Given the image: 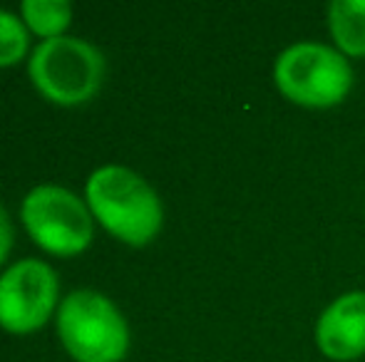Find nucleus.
Masks as SVG:
<instances>
[{"label":"nucleus","instance_id":"3","mask_svg":"<svg viewBox=\"0 0 365 362\" xmlns=\"http://www.w3.org/2000/svg\"><path fill=\"white\" fill-rule=\"evenodd\" d=\"M58 335L77 362H120L130 350L125 315L90 288L73 290L58 305Z\"/></svg>","mask_w":365,"mask_h":362},{"label":"nucleus","instance_id":"2","mask_svg":"<svg viewBox=\"0 0 365 362\" xmlns=\"http://www.w3.org/2000/svg\"><path fill=\"white\" fill-rule=\"evenodd\" d=\"M274 82L289 102L306 110H331L353 87V68L341 50L323 43H293L276 58Z\"/></svg>","mask_w":365,"mask_h":362},{"label":"nucleus","instance_id":"5","mask_svg":"<svg viewBox=\"0 0 365 362\" xmlns=\"http://www.w3.org/2000/svg\"><path fill=\"white\" fill-rule=\"evenodd\" d=\"M20 218L38 246L55 256H75L92 241V211L77 193L55 183H40L25 193Z\"/></svg>","mask_w":365,"mask_h":362},{"label":"nucleus","instance_id":"1","mask_svg":"<svg viewBox=\"0 0 365 362\" xmlns=\"http://www.w3.org/2000/svg\"><path fill=\"white\" fill-rule=\"evenodd\" d=\"M85 198L92 216L130 246H145L164 223L157 191L130 166L105 164L95 169L85 183Z\"/></svg>","mask_w":365,"mask_h":362},{"label":"nucleus","instance_id":"6","mask_svg":"<svg viewBox=\"0 0 365 362\" xmlns=\"http://www.w3.org/2000/svg\"><path fill=\"white\" fill-rule=\"evenodd\" d=\"M58 293V273L50 263L38 258L15 261L0 275V325L18 335L40 328L53 315Z\"/></svg>","mask_w":365,"mask_h":362},{"label":"nucleus","instance_id":"7","mask_svg":"<svg viewBox=\"0 0 365 362\" xmlns=\"http://www.w3.org/2000/svg\"><path fill=\"white\" fill-rule=\"evenodd\" d=\"M316 345L323 358L353 362L365 355V290L343 293L318 315Z\"/></svg>","mask_w":365,"mask_h":362},{"label":"nucleus","instance_id":"8","mask_svg":"<svg viewBox=\"0 0 365 362\" xmlns=\"http://www.w3.org/2000/svg\"><path fill=\"white\" fill-rule=\"evenodd\" d=\"M328 30L346 58H365V0H333Z\"/></svg>","mask_w":365,"mask_h":362},{"label":"nucleus","instance_id":"9","mask_svg":"<svg viewBox=\"0 0 365 362\" xmlns=\"http://www.w3.org/2000/svg\"><path fill=\"white\" fill-rule=\"evenodd\" d=\"M20 13L30 30H35L43 38L63 35L73 18V5L68 0H23Z\"/></svg>","mask_w":365,"mask_h":362},{"label":"nucleus","instance_id":"10","mask_svg":"<svg viewBox=\"0 0 365 362\" xmlns=\"http://www.w3.org/2000/svg\"><path fill=\"white\" fill-rule=\"evenodd\" d=\"M25 53H28L25 23L15 13L0 8V68L18 63Z\"/></svg>","mask_w":365,"mask_h":362},{"label":"nucleus","instance_id":"11","mask_svg":"<svg viewBox=\"0 0 365 362\" xmlns=\"http://www.w3.org/2000/svg\"><path fill=\"white\" fill-rule=\"evenodd\" d=\"M10 246H13V223H10L8 211H5L3 203H0V263L8 258Z\"/></svg>","mask_w":365,"mask_h":362},{"label":"nucleus","instance_id":"4","mask_svg":"<svg viewBox=\"0 0 365 362\" xmlns=\"http://www.w3.org/2000/svg\"><path fill=\"white\" fill-rule=\"evenodd\" d=\"M33 85L58 105L87 102L105 78V55L85 38L55 35L35 45L28 60Z\"/></svg>","mask_w":365,"mask_h":362}]
</instances>
